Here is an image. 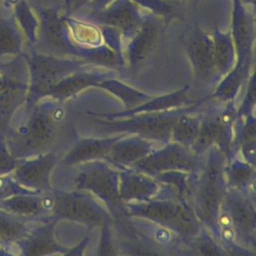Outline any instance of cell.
Here are the masks:
<instances>
[{
    "instance_id": "6da1fadb",
    "label": "cell",
    "mask_w": 256,
    "mask_h": 256,
    "mask_svg": "<svg viewBox=\"0 0 256 256\" xmlns=\"http://www.w3.org/2000/svg\"><path fill=\"white\" fill-rule=\"evenodd\" d=\"M61 105L53 99L44 98L27 111L28 116L21 126L7 129L5 141L14 158L26 159L53 151L51 148L65 118Z\"/></svg>"
},
{
    "instance_id": "7a4b0ae2",
    "label": "cell",
    "mask_w": 256,
    "mask_h": 256,
    "mask_svg": "<svg viewBox=\"0 0 256 256\" xmlns=\"http://www.w3.org/2000/svg\"><path fill=\"white\" fill-rule=\"evenodd\" d=\"M124 210L127 218L145 220L160 226L175 234L183 244L203 227L192 206L177 199L169 187L163 195L151 201L125 204Z\"/></svg>"
},
{
    "instance_id": "3957f363",
    "label": "cell",
    "mask_w": 256,
    "mask_h": 256,
    "mask_svg": "<svg viewBox=\"0 0 256 256\" xmlns=\"http://www.w3.org/2000/svg\"><path fill=\"white\" fill-rule=\"evenodd\" d=\"M226 156L215 147L205 154L204 165L197 174L191 206L204 228L215 237L218 233V220L227 191L224 168Z\"/></svg>"
},
{
    "instance_id": "277c9868",
    "label": "cell",
    "mask_w": 256,
    "mask_h": 256,
    "mask_svg": "<svg viewBox=\"0 0 256 256\" xmlns=\"http://www.w3.org/2000/svg\"><path fill=\"white\" fill-rule=\"evenodd\" d=\"M29 76L26 111L44 99L47 92L63 78L82 68L91 66L90 62L78 58H66L40 53L31 48L22 52Z\"/></svg>"
},
{
    "instance_id": "5b68a950",
    "label": "cell",
    "mask_w": 256,
    "mask_h": 256,
    "mask_svg": "<svg viewBox=\"0 0 256 256\" xmlns=\"http://www.w3.org/2000/svg\"><path fill=\"white\" fill-rule=\"evenodd\" d=\"M119 169L104 160H97L78 165L75 188L95 196L115 221L126 218L124 204L119 195Z\"/></svg>"
},
{
    "instance_id": "8992f818",
    "label": "cell",
    "mask_w": 256,
    "mask_h": 256,
    "mask_svg": "<svg viewBox=\"0 0 256 256\" xmlns=\"http://www.w3.org/2000/svg\"><path fill=\"white\" fill-rule=\"evenodd\" d=\"M189 106L165 112L140 114L128 118L112 120L102 119L91 115L88 116L94 124L100 126L104 131L115 133L117 135H137L152 142L166 144L170 142L171 130L175 120Z\"/></svg>"
},
{
    "instance_id": "52a82bcc",
    "label": "cell",
    "mask_w": 256,
    "mask_h": 256,
    "mask_svg": "<svg viewBox=\"0 0 256 256\" xmlns=\"http://www.w3.org/2000/svg\"><path fill=\"white\" fill-rule=\"evenodd\" d=\"M52 217L82 224L92 230L105 223L113 222L106 207L92 194L86 191H63L53 189Z\"/></svg>"
},
{
    "instance_id": "ba28073f",
    "label": "cell",
    "mask_w": 256,
    "mask_h": 256,
    "mask_svg": "<svg viewBox=\"0 0 256 256\" xmlns=\"http://www.w3.org/2000/svg\"><path fill=\"white\" fill-rule=\"evenodd\" d=\"M237 124L235 101L224 103L222 109L202 115L201 127L191 149L200 156H205L211 147L217 148L226 158L234 155Z\"/></svg>"
},
{
    "instance_id": "9c48e42d",
    "label": "cell",
    "mask_w": 256,
    "mask_h": 256,
    "mask_svg": "<svg viewBox=\"0 0 256 256\" xmlns=\"http://www.w3.org/2000/svg\"><path fill=\"white\" fill-rule=\"evenodd\" d=\"M39 21L37 43L33 49L40 53L84 60L85 50L71 41L62 7H35Z\"/></svg>"
},
{
    "instance_id": "30bf717a",
    "label": "cell",
    "mask_w": 256,
    "mask_h": 256,
    "mask_svg": "<svg viewBox=\"0 0 256 256\" xmlns=\"http://www.w3.org/2000/svg\"><path fill=\"white\" fill-rule=\"evenodd\" d=\"M2 85L0 87V133H6L15 112L26 102L29 76L23 55L7 63H0Z\"/></svg>"
},
{
    "instance_id": "8fae6325",
    "label": "cell",
    "mask_w": 256,
    "mask_h": 256,
    "mask_svg": "<svg viewBox=\"0 0 256 256\" xmlns=\"http://www.w3.org/2000/svg\"><path fill=\"white\" fill-rule=\"evenodd\" d=\"M204 160L205 156L196 154L191 148L170 141L152 151L131 168L152 177L166 172L197 174L202 169Z\"/></svg>"
},
{
    "instance_id": "7c38bea8",
    "label": "cell",
    "mask_w": 256,
    "mask_h": 256,
    "mask_svg": "<svg viewBox=\"0 0 256 256\" xmlns=\"http://www.w3.org/2000/svg\"><path fill=\"white\" fill-rule=\"evenodd\" d=\"M219 218L232 228L237 242L255 249V197L227 189Z\"/></svg>"
},
{
    "instance_id": "4fadbf2b",
    "label": "cell",
    "mask_w": 256,
    "mask_h": 256,
    "mask_svg": "<svg viewBox=\"0 0 256 256\" xmlns=\"http://www.w3.org/2000/svg\"><path fill=\"white\" fill-rule=\"evenodd\" d=\"M163 24L152 15L145 17L140 29L123 49V59L128 71L137 73L155 54L161 42Z\"/></svg>"
},
{
    "instance_id": "5bb4252c",
    "label": "cell",
    "mask_w": 256,
    "mask_h": 256,
    "mask_svg": "<svg viewBox=\"0 0 256 256\" xmlns=\"http://www.w3.org/2000/svg\"><path fill=\"white\" fill-rule=\"evenodd\" d=\"M86 19L98 26L116 30L124 41L131 39L136 34L144 22L145 16L141 13V8L132 0H115L103 10L91 11Z\"/></svg>"
},
{
    "instance_id": "9a60e30c",
    "label": "cell",
    "mask_w": 256,
    "mask_h": 256,
    "mask_svg": "<svg viewBox=\"0 0 256 256\" xmlns=\"http://www.w3.org/2000/svg\"><path fill=\"white\" fill-rule=\"evenodd\" d=\"M185 53L192 66L194 80L198 86L217 84L212 34L196 29L188 36Z\"/></svg>"
},
{
    "instance_id": "2e32d148",
    "label": "cell",
    "mask_w": 256,
    "mask_h": 256,
    "mask_svg": "<svg viewBox=\"0 0 256 256\" xmlns=\"http://www.w3.org/2000/svg\"><path fill=\"white\" fill-rule=\"evenodd\" d=\"M57 163L56 152L49 151L30 158L19 159L18 165L10 174L25 189L37 193H48L54 189L51 184V175Z\"/></svg>"
},
{
    "instance_id": "e0dca14e",
    "label": "cell",
    "mask_w": 256,
    "mask_h": 256,
    "mask_svg": "<svg viewBox=\"0 0 256 256\" xmlns=\"http://www.w3.org/2000/svg\"><path fill=\"white\" fill-rule=\"evenodd\" d=\"M113 227L121 256H183L181 249L159 245L141 234L127 217L113 221Z\"/></svg>"
},
{
    "instance_id": "ac0fdd59",
    "label": "cell",
    "mask_w": 256,
    "mask_h": 256,
    "mask_svg": "<svg viewBox=\"0 0 256 256\" xmlns=\"http://www.w3.org/2000/svg\"><path fill=\"white\" fill-rule=\"evenodd\" d=\"M59 221L52 218L30 228L29 232L8 249L16 251L18 256H52L62 255L68 247L61 244L56 237V226Z\"/></svg>"
},
{
    "instance_id": "d6986e66",
    "label": "cell",
    "mask_w": 256,
    "mask_h": 256,
    "mask_svg": "<svg viewBox=\"0 0 256 256\" xmlns=\"http://www.w3.org/2000/svg\"><path fill=\"white\" fill-rule=\"evenodd\" d=\"M235 53V64H254L255 16L240 0H233L232 23L230 28Z\"/></svg>"
},
{
    "instance_id": "ffe728a7",
    "label": "cell",
    "mask_w": 256,
    "mask_h": 256,
    "mask_svg": "<svg viewBox=\"0 0 256 256\" xmlns=\"http://www.w3.org/2000/svg\"><path fill=\"white\" fill-rule=\"evenodd\" d=\"M116 72L117 71L115 70L96 65L82 68L63 78L60 82L54 85L47 92L45 98H50L63 104L65 101L77 96L89 88H96V86L103 80L117 77Z\"/></svg>"
},
{
    "instance_id": "44dd1931",
    "label": "cell",
    "mask_w": 256,
    "mask_h": 256,
    "mask_svg": "<svg viewBox=\"0 0 256 256\" xmlns=\"http://www.w3.org/2000/svg\"><path fill=\"white\" fill-rule=\"evenodd\" d=\"M190 86L185 85L179 90L173 91L168 94H164L161 96H153L151 99L147 100L146 102L128 110H122L118 112H110V113H99L88 111L87 114L95 117H99L102 119L112 120V119H122L128 118L135 115L140 114H151V113H159L170 111L174 109H179L183 107L190 106L196 103L198 100L191 99L189 97Z\"/></svg>"
},
{
    "instance_id": "7402d4cb",
    "label": "cell",
    "mask_w": 256,
    "mask_h": 256,
    "mask_svg": "<svg viewBox=\"0 0 256 256\" xmlns=\"http://www.w3.org/2000/svg\"><path fill=\"white\" fill-rule=\"evenodd\" d=\"M119 195L122 203H144L163 195L167 187L154 177L132 168L120 169Z\"/></svg>"
},
{
    "instance_id": "603a6c76",
    "label": "cell",
    "mask_w": 256,
    "mask_h": 256,
    "mask_svg": "<svg viewBox=\"0 0 256 256\" xmlns=\"http://www.w3.org/2000/svg\"><path fill=\"white\" fill-rule=\"evenodd\" d=\"M52 191L48 193L20 194L0 200V209L19 216L28 222L41 223L48 221L53 218Z\"/></svg>"
},
{
    "instance_id": "cb8c5ba5",
    "label": "cell",
    "mask_w": 256,
    "mask_h": 256,
    "mask_svg": "<svg viewBox=\"0 0 256 256\" xmlns=\"http://www.w3.org/2000/svg\"><path fill=\"white\" fill-rule=\"evenodd\" d=\"M154 142L137 135H124L109 150L104 161L117 169L131 168L154 151Z\"/></svg>"
},
{
    "instance_id": "d4e9b609",
    "label": "cell",
    "mask_w": 256,
    "mask_h": 256,
    "mask_svg": "<svg viewBox=\"0 0 256 256\" xmlns=\"http://www.w3.org/2000/svg\"><path fill=\"white\" fill-rule=\"evenodd\" d=\"M126 134H118L103 138H80L61 160L65 167L78 166L87 162L105 160L113 144Z\"/></svg>"
},
{
    "instance_id": "484cf974",
    "label": "cell",
    "mask_w": 256,
    "mask_h": 256,
    "mask_svg": "<svg viewBox=\"0 0 256 256\" xmlns=\"http://www.w3.org/2000/svg\"><path fill=\"white\" fill-rule=\"evenodd\" d=\"M224 177L228 190L254 197L255 166L244 160L238 153L226 159Z\"/></svg>"
},
{
    "instance_id": "4316f807",
    "label": "cell",
    "mask_w": 256,
    "mask_h": 256,
    "mask_svg": "<svg viewBox=\"0 0 256 256\" xmlns=\"http://www.w3.org/2000/svg\"><path fill=\"white\" fill-rule=\"evenodd\" d=\"M207 101V96L199 99L177 117L171 130V142L189 148L192 147L198 137L202 121V114H197L196 111Z\"/></svg>"
},
{
    "instance_id": "83f0119b",
    "label": "cell",
    "mask_w": 256,
    "mask_h": 256,
    "mask_svg": "<svg viewBox=\"0 0 256 256\" xmlns=\"http://www.w3.org/2000/svg\"><path fill=\"white\" fill-rule=\"evenodd\" d=\"M253 65L235 64L233 68L217 83L214 91L207 96L209 100H215L219 103L235 101L243 86L247 83Z\"/></svg>"
},
{
    "instance_id": "f1b7e54d",
    "label": "cell",
    "mask_w": 256,
    "mask_h": 256,
    "mask_svg": "<svg viewBox=\"0 0 256 256\" xmlns=\"http://www.w3.org/2000/svg\"><path fill=\"white\" fill-rule=\"evenodd\" d=\"M69 37L79 49H95L105 45L100 27L92 22L81 21L72 16H65Z\"/></svg>"
},
{
    "instance_id": "f546056e",
    "label": "cell",
    "mask_w": 256,
    "mask_h": 256,
    "mask_svg": "<svg viewBox=\"0 0 256 256\" xmlns=\"http://www.w3.org/2000/svg\"><path fill=\"white\" fill-rule=\"evenodd\" d=\"M211 34L218 83L235 65L236 53L230 30L225 32L215 28Z\"/></svg>"
},
{
    "instance_id": "4dcf8cb0",
    "label": "cell",
    "mask_w": 256,
    "mask_h": 256,
    "mask_svg": "<svg viewBox=\"0 0 256 256\" xmlns=\"http://www.w3.org/2000/svg\"><path fill=\"white\" fill-rule=\"evenodd\" d=\"M235 150L248 163L256 164V117L252 113L236 124Z\"/></svg>"
},
{
    "instance_id": "1f68e13d",
    "label": "cell",
    "mask_w": 256,
    "mask_h": 256,
    "mask_svg": "<svg viewBox=\"0 0 256 256\" xmlns=\"http://www.w3.org/2000/svg\"><path fill=\"white\" fill-rule=\"evenodd\" d=\"M96 88L105 90L117 99H119L123 104V110L132 109L153 97L150 94H147L129 86L123 81L117 79V77L103 80L96 86Z\"/></svg>"
},
{
    "instance_id": "d6a6232c",
    "label": "cell",
    "mask_w": 256,
    "mask_h": 256,
    "mask_svg": "<svg viewBox=\"0 0 256 256\" xmlns=\"http://www.w3.org/2000/svg\"><path fill=\"white\" fill-rule=\"evenodd\" d=\"M180 251L183 256H228L218 239L204 227L184 243Z\"/></svg>"
},
{
    "instance_id": "836d02e7",
    "label": "cell",
    "mask_w": 256,
    "mask_h": 256,
    "mask_svg": "<svg viewBox=\"0 0 256 256\" xmlns=\"http://www.w3.org/2000/svg\"><path fill=\"white\" fill-rule=\"evenodd\" d=\"M23 35L14 16H0V60L5 56L13 58L22 54Z\"/></svg>"
},
{
    "instance_id": "e575fe53",
    "label": "cell",
    "mask_w": 256,
    "mask_h": 256,
    "mask_svg": "<svg viewBox=\"0 0 256 256\" xmlns=\"http://www.w3.org/2000/svg\"><path fill=\"white\" fill-rule=\"evenodd\" d=\"M8 8L22 33L26 36L30 48H34L37 43L39 21L33 8L27 0H12Z\"/></svg>"
},
{
    "instance_id": "d590c367",
    "label": "cell",
    "mask_w": 256,
    "mask_h": 256,
    "mask_svg": "<svg viewBox=\"0 0 256 256\" xmlns=\"http://www.w3.org/2000/svg\"><path fill=\"white\" fill-rule=\"evenodd\" d=\"M140 8L151 12L152 16L161 20L165 25L173 21L184 20L185 3L177 0H132Z\"/></svg>"
},
{
    "instance_id": "8d00e7d4",
    "label": "cell",
    "mask_w": 256,
    "mask_h": 256,
    "mask_svg": "<svg viewBox=\"0 0 256 256\" xmlns=\"http://www.w3.org/2000/svg\"><path fill=\"white\" fill-rule=\"evenodd\" d=\"M197 174H189L185 172H166L159 174L154 178L160 184L169 187L177 199L191 205Z\"/></svg>"
},
{
    "instance_id": "74e56055",
    "label": "cell",
    "mask_w": 256,
    "mask_h": 256,
    "mask_svg": "<svg viewBox=\"0 0 256 256\" xmlns=\"http://www.w3.org/2000/svg\"><path fill=\"white\" fill-rule=\"evenodd\" d=\"M27 223V220L0 209V246L9 248L22 239L30 229Z\"/></svg>"
},
{
    "instance_id": "f35d334b",
    "label": "cell",
    "mask_w": 256,
    "mask_h": 256,
    "mask_svg": "<svg viewBox=\"0 0 256 256\" xmlns=\"http://www.w3.org/2000/svg\"><path fill=\"white\" fill-rule=\"evenodd\" d=\"M99 229L100 236L95 256H121L115 237L113 222L105 223Z\"/></svg>"
},
{
    "instance_id": "ab89813d",
    "label": "cell",
    "mask_w": 256,
    "mask_h": 256,
    "mask_svg": "<svg viewBox=\"0 0 256 256\" xmlns=\"http://www.w3.org/2000/svg\"><path fill=\"white\" fill-rule=\"evenodd\" d=\"M246 92L239 107H237V120L255 113L256 104V77L253 71L247 81Z\"/></svg>"
},
{
    "instance_id": "60d3db41",
    "label": "cell",
    "mask_w": 256,
    "mask_h": 256,
    "mask_svg": "<svg viewBox=\"0 0 256 256\" xmlns=\"http://www.w3.org/2000/svg\"><path fill=\"white\" fill-rule=\"evenodd\" d=\"M37 192L25 189L19 185L11 176V174L0 175V200L20 194H36Z\"/></svg>"
},
{
    "instance_id": "b9f144b4",
    "label": "cell",
    "mask_w": 256,
    "mask_h": 256,
    "mask_svg": "<svg viewBox=\"0 0 256 256\" xmlns=\"http://www.w3.org/2000/svg\"><path fill=\"white\" fill-rule=\"evenodd\" d=\"M228 256H256L255 249L240 244L236 240L219 241Z\"/></svg>"
},
{
    "instance_id": "7bdbcfd3",
    "label": "cell",
    "mask_w": 256,
    "mask_h": 256,
    "mask_svg": "<svg viewBox=\"0 0 256 256\" xmlns=\"http://www.w3.org/2000/svg\"><path fill=\"white\" fill-rule=\"evenodd\" d=\"M90 233H91V230H88L87 234L78 244H76L72 248H68V250L65 253H63L61 256H85L86 249L88 248L91 240Z\"/></svg>"
},
{
    "instance_id": "ee69618b",
    "label": "cell",
    "mask_w": 256,
    "mask_h": 256,
    "mask_svg": "<svg viewBox=\"0 0 256 256\" xmlns=\"http://www.w3.org/2000/svg\"><path fill=\"white\" fill-rule=\"evenodd\" d=\"M90 1L91 0H65L62 6L63 14L65 16H73V14L87 6Z\"/></svg>"
},
{
    "instance_id": "f6af8a7d",
    "label": "cell",
    "mask_w": 256,
    "mask_h": 256,
    "mask_svg": "<svg viewBox=\"0 0 256 256\" xmlns=\"http://www.w3.org/2000/svg\"><path fill=\"white\" fill-rule=\"evenodd\" d=\"M115 0H91L88 4L91 7V11H100L108 7Z\"/></svg>"
},
{
    "instance_id": "bcb514c9",
    "label": "cell",
    "mask_w": 256,
    "mask_h": 256,
    "mask_svg": "<svg viewBox=\"0 0 256 256\" xmlns=\"http://www.w3.org/2000/svg\"><path fill=\"white\" fill-rule=\"evenodd\" d=\"M0 256H18L14 251L5 248L3 246H0Z\"/></svg>"
},
{
    "instance_id": "7dc6e473",
    "label": "cell",
    "mask_w": 256,
    "mask_h": 256,
    "mask_svg": "<svg viewBox=\"0 0 256 256\" xmlns=\"http://www.w3.org/2000/svg\"><path fill=\"white\" fill-rule=\"evenodd\" d=\"M2 85V76H1V73H0V87Z\"/></svg>"
},
{
    "instance_id": "c3c4849f",
    "label": "cell",
    "mask_w": 256,
    "mask_h": 256,
    "mask_svg": "<svg viewBox=\"0 0 256 256\" xmlns=\"http://www.w3.org/2000/svg\"><path fill=\"white\" fill-rule=\"evenodd\" d=\"M1 2H2V0H0V4H1ZM0 16H1V9H0Z\"/></svg>"
},
{
    "instance_id": "681fc988",
    "label": "cell",
    "mask_w": 256,
    "mask_h": 256,
    "mask_svg": "<svg viewBox=\"0 0 256 256\" xmlns=\"http://www.w3.org/2000/svg\"><path fill=\"white\" fill-rule=\"evenodd\" d=\"M177 1H184L185 2V0H177Z\"/></svg>"
},
{
    "instance_id": "f907efd6",
    "label": "cell",
    "mask_w": 256,
    "mask_h": 256,
    "mask_svg": "<svg viewBox=\"0 0 256 256\" xmlns=\"http://www.w3.org/2000/svg\"><path fill=\"white\" fill-rule=\"evenodd\" d=\"M198 1H200V0H198Z\"/></svg>"
}]
</instances>
